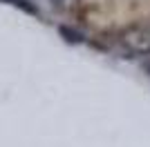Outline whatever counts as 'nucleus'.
I'll use <instances>...</instances> for the list:
<instances>
[{
  "instance_id": "f257e3e1",
  "label": "nucleus",
  "mask_w": 150,
  "mask_h": 147,
  "mask_svg": "<svg viewBox=\"0 0 150 147\" xmlns=\"http://www.w3.org/2000/svg\"><path fill=\"white\" fill-rule=\"evenodd\" d=\"M58 34L65 38V43H72V45H79V43H83V40H85L81 31L72 29V27H67V24H61V27H58Z\"/></svg>"
}]
</instances>
